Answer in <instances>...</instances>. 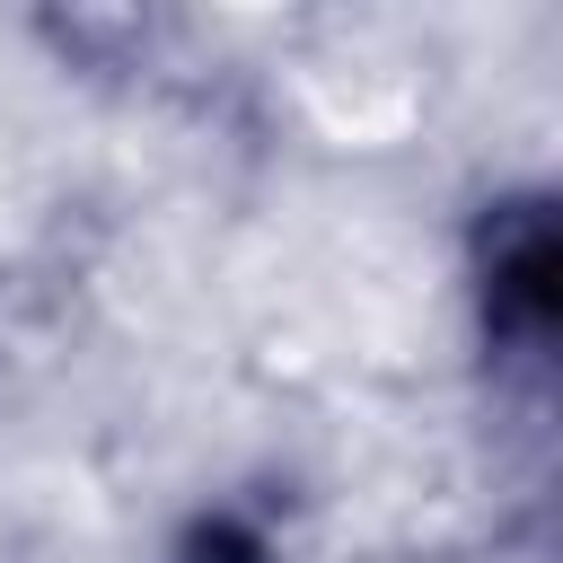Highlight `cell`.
I'll list each match as a JSON object with an SVG mask.
<instances>
[{
    "label": "cell",
    "mask_w": 563,
    "mask_h": 563,
    "mask_svg": "<svg viewBox=\"0 0 563 563\" xmlns=\"http://www.w3.org/2000/svg\"><path fill=\"white\" fill-rule=\"evenodd\" d=\"M563 255H554V202L545 194H510L475 220V308H484V343L493 361L545 378V343H554V290Z\"/></svg>",
    "instance_id": "obj_1"
}]
</instances>
